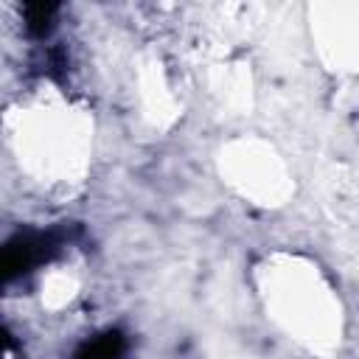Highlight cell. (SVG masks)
<instances>
[{"label": "cell", "mask_w": 359, "mask_h": 359, "mask_svg": "<svg viewBox=\"0 0 359 359\" xmlns=\"http://www.w3.org/2000/svg\"><path fill=\"white\" fill-rule=\"evenodd\" d=\"M56 236H42V233H20L14 236L6 250H3V272L6 278L22 275L31 266L42 264L53 250H56Z\"/></svg>", "instance_id": "cell-1"}, {"label": "cell", "mask_w": 359, "mask_h": 359, "mask_svg": "<svg viewBox=\"0 0 359 359\" xmlns=\"http://www.w3.org/2000/svg\"><path fill=\"white\" fill-rule=\"evenodd\" d=\"M126 353V342L118 331H107L90 342H84L76 353V359H123Z\"/></svg>", "instance_id": "cell-2"}, {"label": "cell", "mask_w": 359, "mask_h": 359, "mask_svg": "<svg viewBox=\"0 0 359 359\" xmlns=\"http://www.w3.org/2000/svg\"><path fill=\"white\" fill-rule=\"evenodd\" d=\"M53 14H56V6L50 3H31L25 6V28L31 36H45L53 25Z\"/></svg>", "instance_id": "cell-3"}]
</instances>
